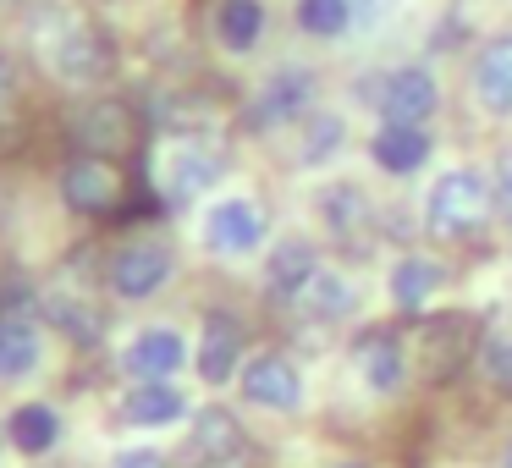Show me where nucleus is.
Segmentation results:
<instances>
[{"label": "nucleus", "mask_w": 512, "mask_h": 468, "mask_svg": "<svg viewBox=\"0 0 512 468\" xmlns=\"http://www.w3.org/2000/svg\"><path fill=\"white\" fill-rule=\"evenodd\" d=\"M39 39V61L50 67V78L72 83V89H94V83L111 78L116 67V50H111V34L94 23L89 12H45L34 28Z\"/></svg>", "instance_id": "nucleus-1"}, {"label": "nucleus", "mask_w": 512, "mask_h": 468, "mask_svg": "<svg viewBox=\"0 0 512 468\" xmlns=\"http://www.w3.org/2000/svg\"><path fill=\"white\" fill-rule=\"evenodd\" d=\"M490 210H496L490 182L479 177V171L457 166V171H446L430 188V199H424V232L441 237V243H463V237H474L479 226L490 221Z\"/></svg>", "instance_id": "nucleus-2"}, {"label": "nucleus", "mask_w": 512, "mask_h": 468, "mask_svg": "<svg viewBox=\"0 0 512 468\" xmlns=\"http://www.w3.org/2000/svg\"><path fill=\"white\" fill-rule=\"evenodd\" d=\"M474 353V325L463 314H435L413 331V347H408V364L419 369L424 380H452L457 369L468 364Z\"/></svg>", "instance_id": "nucleus-3"}, {"label": "nucleus", "mask_w": 512, "mask_h": 468, "mask_svg": "<svg viewBox=\"0 0 512 468\" xmlns=\"http://www.w3.org/2000/svg\"><path fill=\"white\" fill-rule=\"evenodd\" d=\"M221 177V149H210L204 138H171L166 149H160V160H155V182H160V193H166L171 204H188V199H199L210 182Z\"/></svg>", "instance_id": "nucleus-4"}, {"label": "nucleus", "mask_w": 512, "mask_h": 468, "mask_svg": "<svg viewBox=\"0 0 512 468\" xmlns=\"http://www.w3.org/2000/svg\"><path fill=\"white\" fill-rule=\"evenodd\" d=\"M314 89H320V78H314L309 67H281V72H270V78L259 83L254 105H248V127L270 133V127L303 122V116L314 111Z\"/></svg>", "instance_id": "nucleus-5"}, {"label": "nucleus", "mask_w": 512, "mask_h": 468, "mask_svg": "<svg viewBox=\"0 0 512 468\" xmlns=\"http://www.w3.org/2000/svg\"><path fill=\"white\" fill-rule=\"evenodd\" d=\"M320 221L325 232L336 237V243L347 248V254H369V232H375V199H369L358 182H331V188H320Z\"/></svg>", "instance_id": "nucleus-6"}, {"label": "nucleus", "mask_w": 512, "mask_h": 468, "mask_svg": "<svg viewBox=\"0 0 512 468\" xmlns=\"http://www.w3.org/2000/svg\"><path fill=\"white\" fill-rule=\"evenodd\" d=\"M265 243V210H259L254 199H221L210 204V215H204V248L210 254H254V248Z\"/></svg>", "instance_id": "nucleus-7"}, {"label": "nucleus", "mask_w": 512, "mask_h": 468, "mask_svg": "<svg viewBox=\"0 0 512 468\" xmlns=\"http://www.w3.org/2000/svg\"><path fill=\"white\" fill-rule=\"evenodd\" d=\"M188 463L193 468H243L248 463V435L226 408H204L188 430Z\"/></svg>", "instance_id": "nucleus-8"}, {"label": "nucleus", "mask_w": 512, "mask_h": 468, "mask_svg": "<svg viewBox=\"0 0 512 468\" xmlns=\"http://www.w3.org/2000/svg\"><path fill=\"white\" fill-rule=\"evenodd\" d=\"M171 270H177V259H171L166 243H127L122 254L111 259V292L116 298H155L160 287L171 281Z\"/></svg>", "instance_id": "nucleus-9"}, {"label": "nucleus", "mask_w": 512, "mask_h": 468, "mask_svg": "<svg viewBox=\"0 0 512 468\" xmlns=\"http://www.w3.org/2000/svg\"><path fill=\"white\" fill-rule=\"evenodd\" d=\"M61 199H67V210H78V215H111L116 199H122V177H116L111 160L78 155V160H67V171H61Z\"/></svg>", "instance_id": "nucleus-10"}, {"label": "nucleus", "mask_w": 512, "mask_h": 468, "mask_svg": "<svg viewBox=\"0 0 512 468\" xmlns=\"http://www.w3.org/2000/svg\"><path fill=\"white\" fill-rule=\"evenodd\" d=\"M380 116L386 122H402V127H424L435 116V105H441V89H435V78L424 67H397L380 78Z\"/></svg>", "instance_id": "nucleus-11"}, {"label": "nucleus", "mask_w": 512, "mask_h": 468, "mask_svg": "<svg viewBox=\"0 0 512 468\" xmlns=\"http://www.w3.org/2000/svg\"><path fill=\"white\" fill-rule=\"evenodd\" d=\"M243 397L254 408H276V413H292L303 402V380H298V364L287 353H259L243 364Z\"/></svg>", "instance_id": "nucleus-12"}, {"label": "nucleus", "mask_w": 512, "mask_h": 468, "mask_svg": "<svg viewBox=\"0 0 512 468\" xmlns=\"http://www.w3.org/2000/svg\"><path fill=\"white\" fill-rule=\"evenodd\" d=\"M72 138H78L83 155L111 160V155H122V149L133 144V111H127L122 100H94V105H83V111L72 116Z\"/></svg>", "instance_id": "nucleus-13"}, {"label": "nucleus", "mask_w": 512, "mask_h": 468, "mask_svg": "<svg viewBox=\"0 0 512 468\" xmlns=\"http://www.w3.org/2000/svg\"><path fill=\"white\" fill-rule=\"evenodd\" d=\"M122 364H127L133 380H171L182 364H188V342H182L171 325H149V331H138L133 342H127Z\"/></svg>", "instance_id": "nucleus-14"}, {"label": "nucleus", "mask_w": 512, "mask_h": 468, "mask_svg": "<svg viewBox=\"0 0 512 468\" xmlns=\"http://www.w3.org/2000/svg\"><path fill=\"white\" fill-rule=\"evenodd\" d=\"M468 89H474L479 111L490 116H512V39H490L474 56V72H468Z\"/></svg>", "instance_id": "nucleus-15"}, {"label": "nucleus", "mask_w": 512, "mask_h": 468, "mask_svg": "<svg viewBox=\"0 0 512 468\" xmlns=\"http://www.w3.org/2000/svg\"><path fill=\"white\" fill-rule=\"evenodd\" d=\"M353 364H358V375H364V386L386 397V391H397L402 375H408V347L391 331H369V336H358Z\"/></svg>", "instance_id": "nucleus-16"}, {"label": "nucleus", "mask_w": 512, "mask_h": 468, "mask_svg": "<svg viewBox=\"0 0 512 468\" xmlns=\"http://www.w3.org/2000/svg\"><path fill=\"white\" fill-rule=\"evenodd\" d=\"M369 155H375V166L386 171V177H413V171L430 160V133H424V127L386 122L375 133V144H369Z\"/></svg>", "instance_id": "nucleus-17"}, {"label": "nucleus", "mask_w": 512, "mask_h": 468, "mask_svg": "<svg viewBox=\"0 0 512 468\" xmlns=\"http://www.w3.org/2000/svg\"><path fill=\"white\" fill-rule=\"evenodd\" d=\"M122 413H127V424H138V430H160V424H177L182 413H188V397H182L171 380H138V386L127 391Z\"/></svg>", "instance_id": "nucleus-18"}, {"label": "nucleus", "mask_w": 512, "mask_h": 468, "mask_svg": "<svg viewBox=\"0 0 512 468\" xmlns=\"http://www.w3.org/2000/svg\"><path fill=\"white\" fill-rule=\"evenodd\" d=\"M320 276V254H314V243H303V237H287V243L270 248V265H265V281L276 298H298L309 281Z\"/></svg>", "instance_id": "nucleus-19"}, {"label": "nucleus", "mask_w": 512, "mask_h": 468, "mask_svg": "<svg viewBox=\"0 0 512 468\" xmlns=\"http://www.w3.org/2000/svg\"><path fill=\"white\" fill-rule=\"evenodd\" d=\"M237 358H243V331H237V320L210 314V320H204V342H199V375L210 380V386H226Z\"/></svg>", "instance_id": "nucleus-20"}, {"label": "nucleus", "mask_w": 512, "mask_h": 468, "mask_svg": "<svg viewBox=\"0 0 512 468\" xmlns=\"http://www.w3.org/2000/svg\"><path fill=\"white\" fill-rule=\"evenodd\" d=\"M265 34V0H221L215 6V39L232 56H248Z\"/></svg>", "instance_id": "nucleus-21"}, {"label": "nucleus", "mask_w": 512, "mask_h": 468, "mask_svg": "<svg viewBox=\"0 0 512 468\" xmlns=\"http://www.w3.org/2000/svg\"><path fill=\"white\" fill-rule=\"evenodd\" d=\"M39 309H45V320L56 325L61 336H72V342H94V336L105 331L100 309H94L89 298H78V292H45Z\"/></svg>", "instance_id": "nucleus-22"}, {"label": "nucleus", "mask_w": 512, "mask_h": 468, "mask_svg": "<svg viewBox=\"0 0 512 468\" xmlns=\"http://www.w3.org/2000/svg\"><path fill=\"white\" fill-rule=\"evenodd\" d=\"M6 435H12L17 452L45 457L50 446L61 441V413H56V408H45V402H23V408L12 413V424H6Z\"/></svg>", "instance_id": "nucleus-23"}, {"label": "nucleus", "mask_w": 512, "mask_h": 468, "mask_svg": "<svg viewBox=\"0 0 512 468\" xmlns=\"http://www.w3.org/2000/svg\"><path fill=\"white\" fill-rule=\"evenodd\" d=\"M39 369V331L17 314H0V380H23Z\"/></svg>", "instance_id": "nucleus-24"}, {"label": "nucleus", "mask_w": 512, "mask_h": 468, "mask_svg": "<svg viewBox=\"0 0 512 468\" xmlns=\"http://www.w3.org/2000/svg\"><path fill=\"white\" fill-rule=\"evenodd\" d=\"M435 287H441V265H435V259L408 254L391 270V303H397V309H424V298H430Z\"/></svg>", "instance_id": "nucleus-25"}, {"label": "nucleus", "mask_w": 512, "mask_h": 468, "mask_svg": "<svg viewBox=\"0 0 512 468\" xmlns=\"http://www.w3.org/2000/svg\"><path fill=\"white\" fill-rule=\"evenodd\" d=\"M292 303H298L309 320H342V314L353 309V287H347L342 276H331V270H320Z\"/></svg>", "instance_id": "nucleus-26"}, {"label": "nucleus", "mask_w": 512, "mask_h": 468, "mask_svg": "<svg viewBox=\"0 0 512 468\" xmlns=\"http://www.w3.org/2000/svg\"><path fill=\"white\" fill-rule=\"evenodd\" d=\"M298 28L309 39H342L353 28V0H298Z\"/></svg>", "instance_id": "nucleus-27"}, {"label": "nucleus", "mask_w": 512, "mask_h": 468, "mask_svg": "<svg viewBox=\"0 0 512 468\" xmlns=\"http://www.w3.org/2000/svg\"><path fill=\"white\" fill-rule=\"evenodd\" d=\"M342 116L320 111V116H303V144H298V160L303 166H320V160H331L336 149H342Z\"/></svg>", "instance_id": "nucleus-28"}, {"label": "nucleus", "mask_w": 512, "mask_h": 468, "mask_svg": "<svg viewBox=\"0 0 512 468\" xmlns=\"http://www.w3.org/2000/svg\"><path fill=\"white\" fill-rule=\"evenodd\" d=\"M490 199H496V215L507 221V232H512V149L496 160V171H490Z\"/></svg>", "instance_id": "nucleus-29"}, {"label": "nucleus", "mask_w": 512, "mask_h": 468, "mask_svg": "<svg viewBox=\"0 0 512 468\" xmlns=\"http://www.w3.org/2000/svg\"><path fill=\"white\" fill-rule=\"evenodd\" d=\"M479 358H485V375L496 380L501 391H512V342L490 336V342H485V353H479Z\"/></svg>", "instance_id": "nucleus-30"}, {"label": "nucleus", "mask_w": 512, "mask_h": 468, "mask_svg": "<svg viewBox=\"0 0 512 468\" xmlns=\"http://www.w3.org/2000/svg\"><path fill=\"white\" fill-rule=\"evenodd\" d=\"M391 12H397V0H353V28L369 34V28H380Z\"/></svg>", "instance_id": "nucleus-31"}, {"label": "nucleus", "mask_w": 512, "mask_h": 468, "mask_svg": "<svg viewBox=\"0 0 512 468\" xmlns=\"http://www.w3.org/2000/svg\"><path fill=\"white\" fill-rule=\"evenodd\" d=\"M17 100V67H12V56L0 50V116H6V105Z\"/></svg>", "instance_id": "nucleus-32"}, {"label": "nucleus", "mask_w": 512, "mask_h": 468, "mask_svg": "<svg viewBox=\"0 0 512 468\" xmlns=\"http://www.w3.org/2000/svg\"><path fill=\"white\" fill-rule=\"evenodd\" d=\"M111 468H166V463H160L155 452H122V457H116Z\"/></svg>", "instance_id": "nucleus-33"}, {"label": "nucleus", "mask_w": 512, "mask_h": 468, "mask_svg": "<svg viewBox=\"0 0 512 468\" xmlns=\"http://www.w3.org/2000/svg\"><path fill=\"white\" fill-rule=\"evenodd\" d=\"M501 468H512V446H507V457H501Z\"/></svg>", "instance_id": "nucleus-34"}, {"label": "nucleus", "mask_w": 512, "mask_h": 468, "mask_svg": "<svg viewBox=\"0 0 512 468\" xmlns=\"http://www.w3.org/2000/svg\"><path fill=\"white\" fill-rule=\"evenodd\" d=\"M347 468H358V463H347Z\"/></svg>", "instance_id": "nucleus-35"}]
</instances>
